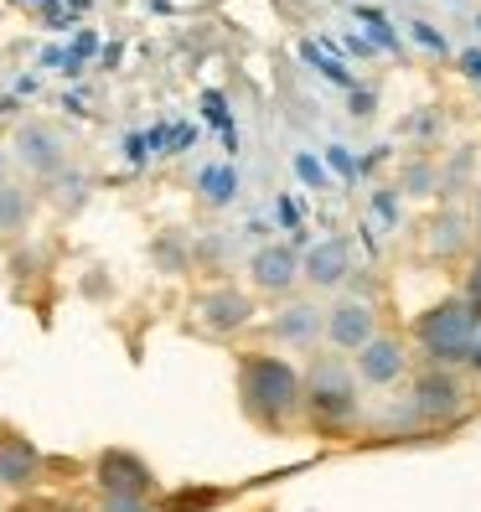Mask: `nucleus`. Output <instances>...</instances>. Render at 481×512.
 <instances>
[{"label": "nucleus", "instance_id": "1", "mask_svg": "<svg viewBox=\"0 0 481 512\" xmlns=\"http://www.w3.org/2000/svg\"><path fill=\"white\" fill-rule=\"evenodd\" d=\"M238 409L259 430H290L300 419V373L275 352L238 357Z\"/></svg>", "mask_w": 481, "mask_h": 512}, {"label": "nucleus", "instance_id": "20", "mask_svg": "<svg viewBox=\"0 0 481 512\" xmlns=\"http://www.w3.org/2000/svg\"><path fill=\"white\" fill-rule=\"evenodd\" d=\"M461 300H466V306L481 316V254L471 259V269H466V285H461Z\"/></svg>", "mask_w": 481, "mask_h": 512}, {"label": "nucleus", "instance_id": "11", "mask_svg": "<svg viewBox=\"0 0 481 512\" xmlns=\"http://www.w3.org/2000/svg\"><path fill=\"white\" fill-rule=\"evenodd\" d=\"M347 275H352V244L347 238H321V244H311L306 259H300V280L316 285V290H337Z\"/></svg>", "mask_w": 481, "mask_h": 512}, {"label": "nucleus", "instance_id": "25", "mask_svg": "<svg viewBox=\"0 0 481 512\" xmlns=\"http://www.w3.org/2000/svg\"><path fill=\"white\" fill-rule=\"evenodd\" d=\"M0 187H6V150H0Z\"/></svg>", "mask_w": 481, "mask_h": 512}, {"label": "nucleus", "instance_id": "10", "mask_svg": "<svg viewBox=\"0 0 481 512\" xmlns=\"http://www.w3.org/2000/svg\"><path fill=\"white\" fill-rule=\"evenodd\" d=\"M357 378L368 388H394L409 378V352L399 337H373L363 352H357Z\"/></svg>", "mask_w": 481, "mask_h": 512}, {"label": "nucleus", "instance_id": "6", "mask_svg": "<svg viewBox=\"0 0 481 512\" xmlns=\"http://www.w3.org/2000/svg\"><path fill=\"white\" fill-rule=\"evenodd\" d=\"M332 347L342 352H363L373 337H378V311H373V300L363 295H342L332 311H326V331H321Z\"/></svg>", "mask_w": 481, "mask_h": 512}, {"label": "nucleus", "instance_id": "4", "mask_svg": "<svg viewBox=\"0 0 481 512\" xmlns=\"http://www.w3.org/2000/svg\"><path fill=\"white\" fill-rule=\"evenodd\" d=\"M94 481L99 512H150V497H156V471L135 450H104L94 461Z\"/></svg>", "mask_w": 481, "mask_h": 512}, {"label": "nucleus", "instance_id": "12", "mask_svg": "<svg viewBox=\"0 0 481 512\" xmlns=\"http://www.w3.org/2000/svg\"><path fill=\"white\" fill-rule=\"evenodd\" d=\"M321 331H326V311L316 300H285L275 311V321H269V337L285 347H316Z\"/></svg>", "mask_w": 481, "mask_h": 512}, {"label": "nucleus", "instance_id": "21", "mask_svg": "<svg viewBox=\"0 0 481 512\" xmlns=\"http://www.w3.org/2000/svg\"><path fill=\"white\" fill-rule=\"evenodd\" d=\"M414 37H419V42H425V47H440V52H445V42H440V37L430 32V26H414Z\"/></svg>", "mask_w": 481, "mask_h": 512}, {"label": "nucleus", "instance_id": "9", "mask_svg": "<svg viewBox=\"0 0 481 512\" xmlns=\"http://www.w3.org/2000/svg\"><path fill=\"white\" fill-rule=\"evenodd\" d=\"M42 450L26 440L21 430L11 425H0V487L6 492H26V487H37L42 481Z\"/></svg>", "mask_w": 481, "mask_h": 512}, {"label": "nucleus", "instance_id": "5", "mask_svg": "<svg viewBox=\"0 0 481 512\" xmlns=\"http://www.w3.org/2000/svg\"><path fill=\"white\" fill-rule=\"evenodd\" d=\"M409 409H414V419H425V425H456V419L471 409V394L456 378V368H425L414 378Z\"/></svg>", "mask_w": 481, "mask_h": 512}, {"label": "nucleus", "instance_id": "7", "mask_svg": "<svg viewBox=\"0 0 481 512\" xmlns=\"http://www.w3.org/2000/svg\"><path fill=\"white\" fill-rule=\"evenodd\" d=\"M16 161L32 171V176H57L68 166V140L57 125H47V119H26V125L16 130Z\"/></svg>", "mask_w": 481, "mask_h": 512}, {"label": "nucleus", "instance_id": "14", "mask_svg": "<svg viewBox=\"0 0 481 512\" xmlns=\"http://www.w3.org/2000/svg\"><path fill=\"white\" fill-rule=\"evenodd\" d=\"M466 244H471V228H466V218H461V213H440V218L430 223V233H425V249H430V254H440V259L466 254Z\"/></svg>", "mask_w": 481, "mask_h": 512}, {"label": "nucleus", "instance_id": "22", "mask_svg": "<svg viewBox=\"0 0 481 512\" xmlns=\"http://www.w3.org/2000/svg\"><path fill=\"white\" fill-rule=\"evenodd\" d=\"M352 114H373V94H352Z\"/></svg>", "mask_w": 481, "mask_h": 512}, {"label": "nucleus", "instance_id": "3", "mask_svg": "<svg viewBox=\"0 0 481 512\" xmlns=\"http://www.w3.org/2000/svg\"><path fill=\"white\" fill-rule=\"evenodd\" d=\"M476 326H481V316L466 306V300L461 295H445V300H435L430 311H419L414 347L430 357V368H461L466 357H471Z\"/></svg>", "mask_w": 481, "mask_h": 512}, {"label": "nucleus", "instance_id": "2", "mask_svg": "<svg viewBox=\"0 0 481 512\" xmlns=\"http://www.w3.org/2000/svg\"><path fill=\"white\" fill-rule=\"evenodd\" d=\"M357 409H363V394H357V373L342 363V357H311V368L300 373V414L311 419L316 430L337 435L347 430Z\"/></svg>", "mask_w": 481, "mask_h": 512}, {"label": "nucleus", "instance_id": "23", "mask_svg": "<svg viewBox=\"0 0 481 512\" xmlns=\"http://www.w3.org/2000/svg\"><path fill=\"white\" fill-rule=\"evenodd\" d=\"M466 363H471L476 378H481V326H476V342H471V357H466Z\"/></svg>", "mask_w": 481, "mask_h": 512}, {"label": "nucleus", "instance_id": "18", "mask_svg": "<svg viewBox=\"0 0 481 512\" xmlns=\"http://www.w3.org/2000/svg\"><path fill=\"white\" fill-rule=\"evenodd\" d=\"M435 187H440V171H435L430 161H409V166H404V192L425 197V192H435Z\"/></svg>", "mask_w": 481, "mask_h": 512}, {"label": "nucleus", "instance_id": "24", "mask_svg": "<svg viewBox=\"0 0 481 512\" xmlns=\"http://www.w3.org/2000/svg\"><path fill=\"white\" fill-rule=\"evenodd\" d=\"M471 223H476V228H471V238H481V182H476V213H471Z\"/></svg>", "mask_w": 481, "mask_h": 512}, {"label": "nucleus", "instance_id": "13", "mask_svg": "<svg viewBox=\"0 0 481 512\" xmlns=\"http://www.w3.org/2000/svg\"><path fill=\"white\" fill-rule=\"evenodd\" d=\"M249 280H254L259 290H269V295H290V290L300 285V254H295L290 244H264V249H254Z\"/></svg>", "mask_w": 481, "mask_h": 512}, {"label": "nucleus", "instance_id": "15", "mask_svg": "<svg viewBox=\"0 0 481 512\" xmlns=\"http://www.w3.org/2000/svg\"><path fill=\"white\" fill-rule=\"evenodd\" d=\"M32 192H26V187H0V233H21L26 223H32Z\"/></svg>", "mask_w": 481, "mask_h": 512}, {"label": "nucleus", "instance_id": "8", "mask_svg": "<svg viewBox=\"0 0 481 512\" xmlns=\"http://www.w3.org/2000/svg\"><path fill=\"white\" fill-rule=\"evenodd\" d=\"M192 316H197V326L207 331V337H233V331H244L254 321V300L244 290H233V285H218V290L197 295Z\"/></svg>", "mask_w": 481, "mask_h": 512}, {"label": "nucleus", "instance_id": "17", "mask_svg": "<svg viewBox=\"0 0 481 512\" xmlns=\"http://www.w3.org/2000/svg\"><path fill=\"white\" fill-rule=\"evenodd\" d=\"M52 197H57V207H68V213H73V207H83V197H88V182L78 171H57L52 176Z\"/></svg>", "mask_w": 481, "mask_h": 512}, {"label": "nucleus", "instance_id": "16", "mask_svg": "<svg viewBox=\"0 0 481 512\" xmlns=\"http://www.w3.org/2000/svg\"><path fill=\"white\" fill-rule=\"evenodd\" d=\"M233 192H238V171L233 166H207L202 171V197L207 202H233Z\"/></svg>", "mask_w": 481, "mask_h": 512}, {"label": "nucleus", "instance_id": "19", "mask_svg": "<svg viewBox=\"0 0 481 512\" xmlns=\"http://www.w3.org/2000/svg\"><path fill=\"white\" fill-rule=\"evenodd\" d=\"M156 259H161L166 275H182V269H187V249H182V238H176V233L156 238Z\"/></svg>", "mask_w": 481, "mask_h": 512}]
</instances>
